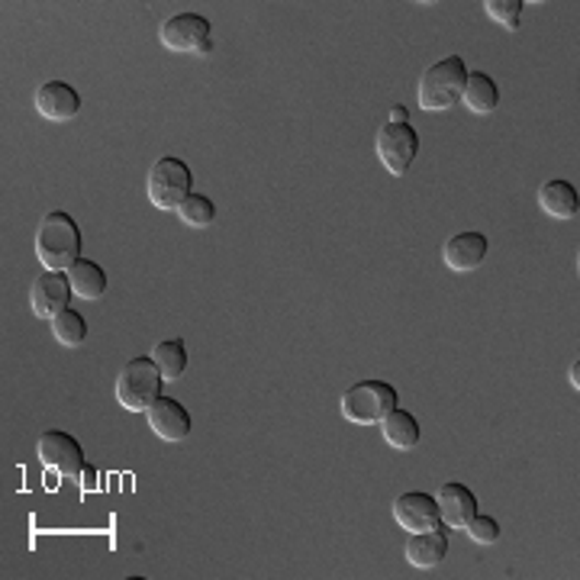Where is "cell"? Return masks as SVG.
I'll list each match as a JSON object with an SVG mask.
<instances>
[{"instance_id": "cell-1", "label": "cell", "mask_w": 580, "mask_h": 580, "mask_svg": "<svg viewBox=\"0 0 580 580\" xmlns=\"http://www.w3.org/2000/svg\"><path fill=\"white\" fill-rule=\"evenodd\" d=\"M36 258L46 271H68L81 258V230L65 210H52L40 220Z\"/></svg>"}, {"instance_id": "cell-2", "label": "cell", "mask_w": 580, "mask_h": 580, "mask_svg": "<svg viewBox=\"0 0 580 580\" xmlns=\"http://www.w3.org/2000/svg\"><path fill=\"white\" fill-rule=\"evenodd\" d=\"M465 85H468V65H465V58L461 55L438 58V62H433L420 75V85H416L420 107L430 110V113H445V110H451V107L461 103Z\"/></svg>"}, {"instance_id": "cell-3", "label": "cell", "mask_w": 580, "mask_h": 580, "mask_svg": "<svg viewBox=\"0 0 580 580\" xmlns=\"http://www.w3.org/2000/svg\"><path fill=\"white\" fill-rule=\"evenodd\" d=\"M148 203L158 210H178L193 193V171L178 155H161L145 178Z\"/></svg>"}, {"instance_id": "cell-4", "label": "cell", "mask_w": 580, "mask_h": 580, "mask_svg": "<svg viewBox=\"0 0 580 580\" xmlns=\"http://www.w3.org/2000/svg\"><path fill=\"white\" fill-rule=\"evenodd\" d=\"M161 384H165V378L155 368L152 355H136L123 365V371L116 378V400L130 413H145L161 397Z\"/></svg>"}, {"instance_id": "cell-5", "label": "cell", "mask_w": 580, "mask_h": 580, "mask_svg": "<svg viewBox=\"0 0 580 580\" xmlns=\"http://www.w3.org/2000/svg\"><path fill=\"white\" fill-rule=\"evenodd\" d=\"M393 406H397V387L387 384V381H358V384L348 387L338 400L342 416L355 426L381 423Z\"/></svg>"}, {"instance_id": "cell-6", "label": "cell", "mask_w": 580, "mask_h": 580, "mask_svg": "<svg viewBox=\"0 0 580 580\" xmlns=\"http://www.w3.org/2000/svg\"><path fill=\"white\" fill-rule=\"evenodd\" d=\"M158 40L168 52L181 55H210L213 52V26L200 13H175L161 23Z\"/></svg>"}, {"instance_id": "cell-7", "label": "cell", "mask_w": 580, "mask_h": 580, "mask_svg": "<svg viewBox=\"0 0 580 580\" xmlns=\"http://www.w3.org/2000/svg\"><path fill=\"white\" fill-rule=\"evenodd\" d=\"M375 148H378V158H381L387 171L400 178V175L410 171V165L420 155V133L410 123H390L387 120L384 126L378 130Z\"/></svg>"}, {"instance_id": "cell-8", "label": "cell", "mask_w": 580, "mask_h": 580, "mask_svg": "<svg viewBox=\"0 0 580 580\" xmlns=\"http://www.w3.org/2000/svg\"><path fill=\"white\" fill-rule=\"evenodd\" d=\"M36 455L43 461V468L55 471L58 478H78L85 471V448L75 435L62 433V430H48L36 442Z\"/></svg>"}, {"instance_id": "cell-9", "label": "cell", "mask_w": 580, "mask_h": 580, "mask_svg": "<svg viewBox=\"0 0 580 580\" xmlns=\"http://www.w3.org/2000/svg\"><path fill=\"white\" fill-rule=\"evenodd\" d=\"M393 520H397L400 529L410 532V535L442 526V513H438L435 497L423 493V490H410V493L397 497L393 500Z\"/></svg>"}, {"instance_id": "cell-10", "label": "cell", "mask_w": 580, "mask_h": 580, "mask_svg": "<svg viewBox=\"0 0 580 580\" xmlns=\"http://www.w3.org/2000/svg\"><path fill=\"white\" fill-rule=\"evenodd\" d=\"M75 290L68 285V275L65 271H43L36 281H33V290H30V303H33V313L43 316V320H55L58 313L68 310Z\"/></svg>"}, {"instance_id": "cell-11", "label": "cell", "mask_w": 580, "mask_h": 580, "mask_svg": "<svg viewBox=\"0 0 580 580\" xmlns=\"http://www.w3.org/2000/svg\"><path fill=\"white\" fill-rule=\"evenodd\" d=\"M145 420H148V430L165 442H185L191 435V413L171 397H158L145 410Z\"/></svg>"}, {"instance_id": "cell-12", "label": "cell", "mask_w": 580, "mask_h": 580, "mask_svg": "<svg viewBox=\"0 0 580 580\" xmlns=\"http://www.w3.org/2000/svg\"><path fill=\"white\" fill-rule=\"evenodd\" d=\"M435 503H438L442 523L448 529H465L475 520V513H478V497L471 493V487L458 481L442 483L438 493H435Z\"/></svg>"}, {"instance_id": "cell-13", "label": "cell", "mask_w": 580, "mask_h": 580, "mask_svg": "<svg viewBox=\"0 0 580 580\" xmlns=\"http://www.w3.org/2000/svg\"><path fill=\"white\" fill-rule=\"evenodd\" d=\"M487 236L478 230H468V233H458L442 245V258L451 271H478L487 258Z\"/></svg>"}, {"instance_id": "cell-14", "label": "cell", "mask_w": 580, "mask_h": 580, "mask_svg": "<svg viewBox=\"0 0 580 580\" xmlns=\"http://www.w3.org/2000/svg\"><path fill=\"white\" fill-rule=\"evenodd\" d=\"M36 110L52 123H68L81 113V94L65 81H46L36 91Z\"/></svg>"}, {"instance_id": "cell-15", "label": "cell", "mask_w": 580, "mask_h": 580, "mask_svg": "<svg viewBox=\"0 0 580 580\" xmlns=\"http://www.w3.org/2000/svg\"><path fill=\"white\" fill-rule=\"evenodd\" d=\"M448 548H451V545H448L445 523H442L438 529L416 532V535L406 538V561H410L413 568H435V565L445 561Z\"/></svg>"}, {"instance_id": "cell-16", "label": "cell", "mask_w": 580, "mask_h": 580, "mask_svg": "<svg viewBox=\"0 0 580 580\" xmlns=\"http://www.w3.org/2000/svg\"><path fill=\"white\" fill-rule=\"evenodd\" d=\"M538 210L548 213V216H555V220H575L580 210L578 188L571 181H561V178L545 181L538 188Z\"/></svg>"}, {"instance_id": "cell-17", "label": "cell", "mask_w": 580, "mask_h": 580, "mask_svg": "<svg viewBox=\"0 0 580 580\" xmlns=\"http://www.w3.org/2000/svg\"><path fill=\"white\" fill-rule=\"evenodd\" d=\"M381 435H384V442L390 448H397V451H410L413 445H420V423H416L413 413L393 406L384 420H381Z\"/></svg>"}, {"instance_id": "cell-18", "label": "cell", "mask_w": 580, "mask_h": 580, "mask_svg": "<svg viewBox=\"0 0 580 580\" xmlns=\"http://www.w3.org/2000/svg\"><path fill=\"white\" fill-rule=\"evenodd\" d=\"M461 103H465V110H471V113H478V116L493 113L497 103H500V88H497V81H493L487 71H468V85H465Z\"/></svg>"}, {"instance_id": "cell-19", "label": "cell", "mask_w": 580, "mask_h": 580, "mask_svg": "<svg viewBox=\"0 0 580 580\" xmlns=\"http://www.w3.org/2000/svg\"><path fill=\"white\" fill-rule=\"evenodd\" d=\"M68 285L75 290V297H85V300H97V297H103V290H107V271L91 261V258H78L68 271Z\"/></svg>"}, {"instance_id": "cell-20", "label": "cell", "mask_w": 580, "mask_h": 580, "mask_svg": "<svg viewBox=\"0 0 580 580\" xmlns=\"http://www.w3.org/2000/svg\"><path fill=\"white\" fill-rule=\"evenodd\" d=\"M152 361L165 381H178L188 371V345L181 338H161L152 345Z\"/></svg>"}, {"instance_id": "cell-21", "label": "cell", "mask_w": 580, "mask_h": 580, "mask_svg": "<svg viewBox=\"0 0 580 580\" xmlns=\"http://www.w3.org/2000/svg\"><path fill=\"white\" fill-rule=\"evenodd\" d=\"M52 323V336L58 338L62 345H68V348H75V345H81L85 338H88V320L78 313V310H65V313H58L55 320H48Z\"/></svg>"}, {"instance_id": "cell-22", "label": "cell", "mask_w": 580, "mask_h": 580, "mask_svg": "<svg viewBox=\"0 0 580 580\" xmlns=\"http://www.w3.org/2000/svg\"><path fill=\"white\" fill-rule=\"evenodd\" d=\"M175 213L181 216L185 226H191V230H207V226L216 220V203H213L207 193H191Z\"/></svg>"}, {"instance_id": "cell-23", "label": "cell", "mask_w": 580, "mask_h": 580, "mask_svg": "<svg viewBox=\"0 0 580 580\" xmlns=\"http://www.w3.org/2000/svg\"><path fill=\"white\" fill-rule=\"evenodd\" d=\"M487 16L497 23V26H506L510 33L520 30V16H523V0H487L483 3Z\"/></svg>"}, {"instance_id": "cell-24", "label": "cell", "mask_w": 580, "mask_h": 580, "mask_svg": "<svg viewBox=\"0 0 580 580\" xmlns=\"http://www.w3.org/2000/svg\"><path fill=\"white\" fill-rule=\"evenodd\" d=\"M465 532L471 535V542L478 545H497L500 542V523L493 516H483V513H475V520L465 526Z\"/></svg>"}, {"instance_id": "cell-25", "label": "cell", "mask_w": 580, "mask_h": 580, "mask_svg": "<svg viewBox=\"0 0 580 580\" xmlns=\"http://www.w3.org/2000/svg\"><path fill=\"white\" fill-rule=\"evenodd\" d=\"M390 123H410V110H406L403 103H397V107L390 110Z\"/></svg>"}, {"instance_id": "cell-26", "label": "cell", "mask_w": 580, "mask_h": 580, "mask_svg": "<svg viewBox=\"0 0 580 580\" xmlns=\"http://www.w3.org/2000/svg\"><path fill=\"white\" fill-rule=\"evenodd\" d=\"M568 381H571L575 387H580V361H575V365H571V371H568Z\"/></svg>"}]
</instances>
